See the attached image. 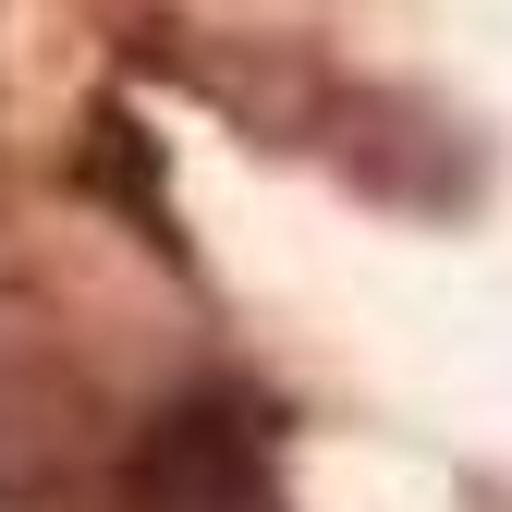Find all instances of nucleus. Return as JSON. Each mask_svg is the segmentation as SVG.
Returning <instances> with one entry per match:
<instances>
[{
  "label": "nucleus",
  "mask_w": 512,
  "mask_h": 512,
  "mask_svg": "<svg viewBox=\"0 0 512 512\" xmlns=\"http://www.w3.org/2000/svg\"><path fill=\"white\" fill-rule=\"evenodd\" d=\"M122 512H293L281 500V403L244 391V378L171 391L122 452Z\"/></svg>",
  "instance_id": "1"
},
{
  "label": "nucleus",
  "mask_w": 512,
  "mask_h": 512,
  "mask_svg": "<svg viewBox=\"0 0 512 512\" xmlns=\"http://www.w3.org/2000/svg\"><path fill=\"white\" fill-rule=\"evenodd\" d=\"M74 183L86 196H110L122 220H135V244H159L171 269H183V232H171V183H159V135L122 98H98L86 110V135H74Z\"/></svg>",
  "instance_id": "2"
}]
</instances>
